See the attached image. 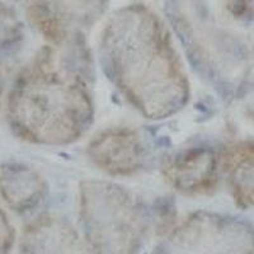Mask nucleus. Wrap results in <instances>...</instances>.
Returning a JSON list of instances; mask_svg holds the SVG:
<instances>
[{"mask_svg":"<svg viewBox=\"0 0 254 254\" xmlns=\"http://www.w3.org/2000/svg\"><path fill=\"white\" fill-rule=\"evenodd\" d=\"M89 151L93 160L108 173L128 174L141 167L142 147L132 131L102 132L92 141Z\"/></svg>","mask_w":254,"mask_h":254,"instance_id":"5","label":"nucleus"},{"mask_svg":"<svg viewBox=\"0 0 254 254\" xmlns=\"http://www.w3.org/2000/svg\"><path fill=\"white\" fill-rule=\"evenodd\" d=\"M229 181L240 206L254 205V146L239 147L226 159Z\"/></svg>","mask_w":254,"mask_h":254,"instance_id":"9","label":"nucleus"},{"mask_svg":"<svg viewBox=\"0 0 254 254\" xmlns=\"http://www.w3.org/2000/svg\"><path fill=\"white\" fill-rule=\"evenodd\" d=\"M108 49L111 64L128 98L144 113L167 115L185 97V85L171 45L151 14L126 12L117 18Z\"/></svg>","mask_w":254,"mask_h":254,"instance_id":"1","label":"nucleus"},{"mask_svg":"<svg viewBox=\"0 0 254 254\" xmlns=\"http://www.w3.org/2000/svg\"><path fill=\"white\" fill-rule=\"evenodd\" d=\"M27 17L29 22L49 40L60 42L64 38L65 31L61 26L60 18L45 0H32L27 8Z\"/></svg>","mask_w":254,"mask_h":254,"instance_id":"10","label":"nucleus"},{"mask_svg":"<svg viewBox=\"0 0 254 254\" xmlns=\"http://www.w3.org/2000/svg\"><path fill=\"white\" fill-rule=\"evenodd\" d=\"M216 168L212 151L194 149L173 159L165 168V174L183 193L206 194L216 185Z\"/></svg>","mask_w":254,"mask_h":254,"instance_id":"6","label":"nucleus"},{"mask_svg":"<svg viewBox=\"0 0 254 254\" xmlns=\"http://www.w3.org/2000/svg\"><path fill=\"white\" fill-rule=\"evenodd\" d=\"M59 6H64V4L70 9H74V4L79 6H84V3L85 5H94L95 0H58ZM95 6V5H94Z\"/></svg>","mask_w":254,"mask_h":254,"instance_id":"13","label":"nucleus"},{"mask_svg":"<svg viewBox=\"0 0 254 254\" xmlns=\"http://www.w3.org/2000/svg\"><path fill=\"white\" fill-rule=\"evenodd\" d=\"M23 40L22 23L10 6L0 1V59H6L18 51Z\"/></svg>","mask_w":254,"mask_h":254,"instance_id":"11","label":"nucleus"},{"mask_svg":"<svg viewBox=\"0 0 254 254\" xmlns=\"http://www.w3.org/2000/svg\"><path fill=\"white\" fill-rule=\"evenodd\" d=\"M0 97H1V83H0Z\"/></svg>","mask_w":254,"mask_h":254,"instance_id":"14","label":"nucleus"},{"mask_svg":"<svg viewBox=\"0 0 254 254\" xmlns=\"http://www.w3.org/2000/svg\"><path fill=\"white\" fill-rule=\"evenodd\" d=\"M23 251L26 254H87L71 226L52 216L41 217L27 229Z\"/></svg>","mask_w":254,"mask_h":254,"instance_id":"7","label":"nucleus"},{"mask_svg":"<svg viewBox=\"0 0 254 254\" xmlns=\"http://www.w3.org/2000/svg\"><path fill=\"white\" fill-rule=\"evenodd\" d=\"M104 186V197L85 192L83 198V228L94 254H137L144 242L146 222L141 210L121 190Z\"/></svg>","mask_w":254,"mask_h":254,"instance_id":"3","label":"nucleus"},{"mask_svg":"<svg viewBox=\"0 0 254 254\" xmlns=\"http://www.w3.org/2000/svg\"><path fill=\"white\" fill-rule=\"evenodd\" d=\"M156 254H254V229L235 220L194 215L165 239Z\"/></svg>","mask_w":254,"mask_h":254,"instance_id":"4","label":"nucleus"},{"mask_svg":"<svg viewBox=\"0 0 254 254\" xmlns=\"http://www.w3.org/2000/svg\"><path fill=\"white\" fill-rule=\"evenodd\" d=\"M13 228L9 224L5 214L0 210V254H8L13 244Z\"/></svg>","mask_w":254,"mask_h":254,"instance_id":"12","label":"nucleus"},{"mask_svg":"<svg viewBox=\"0 0 254 254\" xmlns=\"http://www.w3.org/2000/svg\"><path fill=\"white\" fill-rule=\"evenodd\" d=\"M0 194L13 210L24 212L40 203L45 194V183L31 168L8 163L0 168Z\"/></svg>","mask_w":254,"mask_h":254,"instance_id":"8","label":"nucleus"},{"mask_svg":"<svg viewBox=\"0 0 254 254\" xmlns=\"http://www.w3.org/2000/svg\"><path fill=\"white\" fill-rule=\"evenodd\" d=\"M90 115L85 90L54 69L47 50L20 74L9 94V124L29 141L58 144L75 140L87 128Z\"/></svg>","mask_w":254,"mask_h":254,"instance_id":"2","label":"nucleus"}]
</instances>
